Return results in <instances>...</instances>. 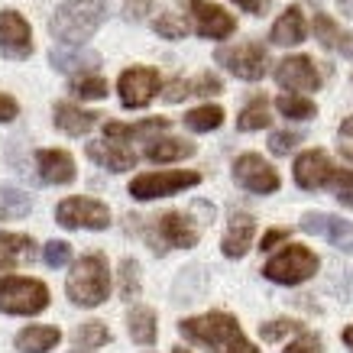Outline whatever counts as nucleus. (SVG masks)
Instances as JSON below:
<instances>
[{
  "label": "nucleus",
  "mask_w": 353,
  "mask_h": 353,
  "mask_svg": "<svg viewBox=\"0 0 353 353\" xmlns=\"http://www.w3.org/2000/svg\"><path fill=\"white\" fill-rule=\"evenodd\" d=\"M179 334L211 353H263L240 331V321L230 311H208L198 318H185L179 324Z\"/></svg>",
  "instance_id": "obj_1"
},
{
  "label": "nucleus",
  "mask_w": 353,
  "mask_h": 353,
  "mask_svg": "<svg viewBox=\"0 0 353 353\" xmlns=\"http://www.w3.org/2000/svg\"><path fill=\"white\" fill-rule=\"evenodd\" d=\"M108 0H65L59 3L49 20V30L59 43L81 46L97 32V26L108 20Z\"/></svg>",
  "instance_id": "obj_2"
},
{
  "label": "nucleus",
  "mask_w": 353,
  "mask_h": 353,
  "mask_svg": "<svg viewBox=\"0 0 353 353\" xmlns=\"http://www.w3.org/2000/svg\"><path fill=\"white\" fill-rule=\"evenodd\" d=\"M65 292L68 299L81 305V308H97L104 305L110 295V269L108 259L101 253H88L72 266L68 272V282H65Z\"/></svg>",
  "instance_id": "obj_3"
},
{
  "label": "nucleus",
  "mask_w": 353,
  "mask_h": 353,
  "mask_svg": "<svg viewBox=\"0 0 353 353\" xmlns=\"http://www.w3.org/2000/svg\"><path fill=\"white\" fill-rule=\"evenodd\" d=\"M318 269H321V259L314 256L308 246L289 243L285 250H279L276 256L266 259L263 276H266L269 282H276V285H301V282H308Z\"/></svg>",
  "instance_id": "obj_4"
},
{
  "label": "nucleus",
  "mask_w": 353,
  "mask_h": 353,
  "mask_svg": "<svg viewBox=\"0 0 353 353\" xmlns=\"http://www.w3.org/2000/svg\"><path fill=\"white\" fill-rule=\"evenodd\" d=\"M49 308V289L39 279H0V311L3 314H39Z\"/></svg>",
  "instance_id": "obj_5"
},
{
  "label": "nucleus",
  "mask_w": 353,
  "mask_h": 353,
  "mask_svg": "<svg viewBox=\"0 0 353 353\" xmlns=\"http://www.w3.org/2000/svg\"><path fill=\"white\" fill-rule=\"evenodd\" d=\"M201 182V175L192 169H172V172H146V175H137L130 182V194L137 201H156V198H169V194H179L185 188H194Z\"/></svg>",
  "instance_id": "obj_6"
},
{
  "label": "nucleus",
  "mask_w": 353,
  "mask_h": 353,
  "mask_svg": "<svg viewBox=\"0 0 353 353\" xmlns=\"http://www.w3.org/2000/svg\"><path fill=\"white\" fill-rule=\"evenodd\" d=\"M55 221H59L65 230H108L110 227V211H108V204L94 201V198L75 194V198L59 201V208H55Z\"/></svg>",
  "instance_id": "obj_7"
},
{
  "label": "nucleus",
  "mask_w": 353,
  "mask_h": 353,
  "mask_svg": "<svg viewBox=\"0 0 353 353\" xmlns=\"http://www.w3.org/2000/svg\"><path fill=\"white\" fill-rule=\"evenodd\" d=\"M214 62L221 68H227L230 75H236L240 81H259L269 72V55L259 43H240V46L217 49Z\"/></svg>",
  "instance_id": "obj_8"
},
{
  "label": "nucleus",
  "mask_w": 353,
  "mask_h": 353,
  "mask_svg": "<svg viewBox=\"0 0 353 353\" xmlns=\"http://www.w3.org/2000/svg\"><path fill=\"white\" fill-rule=\"evenodd\" d=\"M159 91H162V78H159L156 68H150V65H133V68H127V72L120 75V81H117L120 104L130 108V110L146 108Z\"/></svg>",
  "instance_id": "obj_9"
},
{
  "label": "nucleus",
  "mask_w": 353,
  "mask_h": 353,
  "mask_svg": "<svg viewBox=\"0 0 353 353\" xmlns=\"http://www.w3.org/2000/svg\"><path fill=\"white\" fill-rule=\"evenodd\" d=\"M234 182L240 188L253 194H276L279 192V172L269 165V159H263L259 152H243L234 162Z\"/></svg>",
  "instance_id": "obj_10"
},
{
  "label": "nucleus",
  "mask_w": 353,
  "mask_h": 353,
  "mask_svg": "<svg viewBox=\"0 0 353 353\" xmlns=\"http://www.w3.org/2000/svg\"><path fill=\"white\" fill-rule=\"evenodd\" d=\"M185 7H188V17H192V26L198 36H204V39H227V36H234L236 20L234 13H227L224 7H217L211 0H185Z\"/></svg>",
  "instance_id": "obj_11"
},
{
  "label": "nucleus",
  "mask_w": 353,
  "mask_h": 353,
  "mask_svg": "<svg viewBox=\"0 0 353 353\" xmlns=\"http://www.w3.org/2000/svg\"><path fill=\"white\" fill-rule=\"evenodd\" d=\"M32 52V30L17 10H0V55L3 59H30Z\"/></svg>",
  "instance_id": "obj_12"
},
{
  "label": "nucleus",
  "mask_w": 353,
  "mask_h": 353,
  "mask_svg": "<svg viewBox=\"0 0 353 353\" xmlns=\"http://www.w3.org/2000/svg\"><path fill=\"white\" fill-rule=\"evenodd\" d=\"M301 230L314 236H324L331 246H337L341 253H353V224L343 221L337 214H321V211H311L301 217Z\"/></svg>",
  "instance_id": "obj_13"
},
{
  "label": "nucleus",
  "mask_w": 353,
  "mask_h": 353,
  "mask_svg": "<svg viewBox=\"0 0 353 353\" xmlns=\"http://www.w3.org/2000/svg\"><path fill=\"white\" fill-rule=\"evenodd\" d=\"M276 81L282 88H289L295 94H308V91H318L324 85L318 65L311 62L308 55H292L276 68Z\"/></svg>",
  "instance_id": "obj_14"
},
{
  "label": "nucleus",
  "mask_w": 353,
  "mask_h": 353,
  "mask_svg": "<svg viewBox=\"0 0 353 353\" xmlns=\"http://www.w3.org/2000/svg\"><path fill=\"white\" fill-rule=\"evenodd\" d=\"M331 172H334V165H331V159H327V152L324 150L301 152L299 159H295V165H292L295 185L305 188V192H318V188H324L327 179H331Z\"/></svg>",
  "instance_id": "obj_15"
},
{
  "label": "nucleus",
  "mask_w": 353,
  "mask_h": 353,
  "mask_svg": "<svg viewBox=\"0 0 353 353\" xmlns=\"http://www.w3.org/2000/svg\"><path fill=\"white\" fill-rule=\"evenodd\" d=\"M85 152L94 165H101V169H108V172H130L137 165V152L130 150L127 143H117V139H108V137L91 139Z\"/></svg>",
  "instance_id": "obj_16"
},
{
  "label": "nucleus",
  "mask_w": 353,
  "mask_h": 353,
  "mask_svg": "<svg viewBox=\"0 0 353 353\" xmlns=\"http://www.w3.org/2000/svg\"><path fill=\"white\" fill-rule=\"evenodd\" d=\"M36 169H39V179L46 185H68L75 182V159H72V152L65 150H39L36 152Z\"/></svg>",
  "instance_id": "obj_17"
},
{
  "label": "nucleus",
  "mask_w": 353,
  "mask_h": 353,
  "mask_svg": "<svg viewBox=\"0 0 353 353\" xmlns=\"http://www.w3.org/2000/svg\"><path fill=\"white\" fill-rule=\"evenodd\" d=\"M156 227H159L162 243L175 246V250H192V246H198V240H201V230H198L185 214H179V211L162 214Z\"/></svg>",
  "instance_id": "obj_18"
},
{
  "label": "nucleus",
  "mask_w": 353,
  "mask_h": 353,
  "mask_svg": "<svg viewBox=\"0 0 353 353\" xmlns=\"http://www.w3.org/2000/svg\"><path fill=\"white\" fill-rule=\"evenodd\" d=\"M253 234H256V221L250 214H230V224L224 230V240H221V253L227 259H240L250 253V243H253Z\"/></svg>",
  "instance_id": "obj_19"
},
{
  "label": "nucleus",
  "mask_w": 353,
  "mask_h": 353,
  "mask_svg": "<svg viewBox=\"0 0 353 353\" xmlns=\"http://www.w3.org/2000/svg\"><path fill=\"white\" fill-rule=\"evenodd\" d=\"M52 120H55V130H62L65 137H85L88 130L97 123V114L78 108V104H68V101H55Z\"/></svg>",
  "instance_id": "obj_20"
},
{
  "label": "nucleus",
  "mask_w": 353,
  "mask_h": 353,
  "mask_svg": "<svg viewBox=\"0 0 353 353\" xmlns=\"http://www.w3.org/2000/svg\"><path fill=\"white\" fill-rule=\"evenodd\" d=\"M172 123L165 117H146L139 123H120V120H110L104 127V137L117 139V143H130V139H152L159 130H169Z\"/></svg>",
  "instance_id": "obj_21"
},
{
  "label": "nucleus",
  "mask_w": 353,
  "mask_h": 353,
  "mask_svg": "<svg viewBox=\"0 0 353 353\" xmlns=\"http://www.w3.org/2000/svg\"><path fill=\"white\" fill-rule=\"evenodd\" d=\"M314 36H318V43L324 49H331V52H341V55H353V36L343 26L327 17V13H318L314 17Z\"/></svg>",
  "instance_id": "obj_22"
},
{
  "label": "nucleus",
  "mask_w": 353,
  "mask_h": 353,
  "mask_svg": "<svg viewBox=\"0 0 353 353\" xmlns=\"http://www.w3.org/2000/svg\"><path fill=\"white\" fill-rule=\"evenodd\" d=\"M221 81L214 75H201V78H175L172 85L162 88V97L169 101V104H179L182 97L188 94H217L221 91Z\"/></svg>",
  "instance_id": "obj_23"
},
{
  "label": "nucleus",
  "mask_w": 353,
  "mask_h": 353,
  "mask_svg": "<svg viewBox=\"0 0 353 353\" xmlns=\"http://www.w3.org/2000/svg\"><path fill=\"white\" fill-rule=\"evenodd\" d=\"M59 341H62V331H59V327L32 324V327H23V331L17 334V350L20 353H49Z\"/></svg>",
  "instance_id": "obj_24"
},
{
  "label": "nucleus",
  "mask_w": 353,
  "mask_h": 353,
  "mask_svg": "<svg viewBox=\"0 0 353 353\" xmlns=\"http://www.w3.org/2000/svg\"><path fill=\"white\" fill-rule=\"evenodd\" d=\"M52 68L65 72V75H81V72H94L101 65V55L97 52H88V49H55L49 55Z\"/></svg>",
  "instance_id": "obj_25"
},
{
  "label": "nucleus",
  "mask_w": 353,
  "mask_h": 353,
  "mask_svg": "<svg viewBox=\"0 0 353 353\" xmlns=\"http://www.w3.org/2000/svg\"><path fill=\"white\" fill-rule=\"evenodd\" d=\"M305 36H308V26H305V17H301L299 7H289V10L276 20L272 32H269V39L276 46H299Z\"/></svg>",
  "instance_id": "obj_26"
},
{
  "label": "nucleus",
  "mask_w": 353,
  "mask_h": 353,
  "mask_svg": "<svg viewBox=\"0 0 353 353\" xmlns=\"http://www.w3.org/2000/svg\"><path fill=\"white\" fill-rule=\"evenodd\" d=\"M188 156H194V143H188V139L159 137L146 143V159L152 162H179V159H188Z\"/></svg>",
  "instance_id": "obj_27"
},
{
  "label": "nucleus",
  "mask_w": 353,
  "mask_h": 353,
  "mask_svg": "<svg viewBox=\"0 0 353 353\" xmlns=\"http://www.w3.org/2000/svg\"><path fill=\"white\" fill-rule=\"evenodd\" d=\"M127 327H130V337L139 343V347H152L156 343V311L146 308V305H137V308L127 314Z\"/></svg>",
  "instance_id": "obj_28"
},
{
  "label": "nucleus",
  "mask_w": 353,
  "mask_h": 353,
  "mask_svg": "<svg viewBox=\"0 0 353 353\" xmlns=\"http://www.w3.org/2000/svg\"><path fill=\"white\" fill-rule=\"evenodd\" d=\"M272 123V110H269V101L266 97H253L243 110H240V117H236V130L240 133H256V130H269Z\"/></svg>",
  "instance_id": "obj_29"
},
{
  "label": "nucleus",
  "mask_w": 353,
  "mask_h": 353,
  "mask_svg": "<svg viewBox=\"0 0 353 353\" xmlns=\"http://www.w3.org/2000/svg\"><path fill=\"white\" fill-rule=\"evenodd\" d=\"M221 123H224V108H217V104H198L185 114V127L194 133H211Z\"/></svg>",
  "instance_id": "obj_30"
},
{
  "label": "nucleus",
  "mask_w": 353,
  "mask_h": 353,
  "mask_svg": "<svg viewBox=\"0 0 353 353\" xmlns=\"http://www.w3.org/2000/svg\"><path fill=\"white\" fill-rule=\"evenodd\" d=\"M68 91L81 101H101V97H108V81L97 72H81V75H72Z\"/></svg>",
  "instance_id": "obj_31"
},
{
  "label": "nucleus",
  "mask_w": 353,
  "mask_h": 353,
  "mask_svg": "<svg viewBox=\"0 0 353 353\" xmlns=\"http://www.w3.org/2000/svg\"><path fill=\"white\" fill-rule=\"evenodd\" d=\"M30 208H32V201L26 192L13 188V185H3V188H0V217H26Z\"/></svg>",
  "instance_id": "obj_32"
},
{
  "label": "nucleus",
  "mask_w": 353,
  "mask_h": 353,
  "mask_svg": "<svg viewBox=\"0 0 353 353\" xmlns=\"http://www.w3.org/2000/svg\"><path fill=\"white\" fill-rule=\"evenodd\" d=\"M276 110L282 114V117H289V120H311L314 114H318V108H314L305 94H282V97H276Z\"/></svg>",
  "instance_id": "obj_33"
},
{
  "label": "nucleus",
  "mask_w": 353,
  "mask_h": 353,
  "mask_svg": "<svg viewBox=\"0 0 353 353\" xmlns=\"http://www.w3.org/2000/svg\"><path fill=\"white\" fill-rule=\"evenodd\" d=\"M324 188H331L343 208H353V172L350 169H334Z\"/></svg>",
  "instance_id": "obj_34"
},
{
  "label": "nucleus",
  "mask_w": 353,
  "mask_h": 353,
  "mask_svg": "<svg viewBox=\"0 0 353 353\" xmlns=\"http://www.w3.org/2000/svg\"><path fill=\"white\" fill-rule=\"evenodd\" d=\"M75 341L81 343V347H104V343L110 341V331L104 321H85L75 331Z\"/></svg>",
  "instance_id": "obj_35"
},
{
  "label": "nucleus",
  "mask_w": 353,
  "mask_h": 353,
  "mask_svg": "<svg viewBox=\"0 0 353 353\" xmlns=\"http://www.w3.org/2000/svg\"><path fill=\"white\" fill-rule=\"evenodd\" d=\"M139 295V263L137 259H123L120 263V299L133 301Z\"/></svg>",
  "instance_id": "obj_36"
},
{
  "label": "nucleus",
  "mask_w": 353,
  "mask_h": 353,
  "mask_svg": "<svg viewBox=\"0 0 353 353\" xmlns=\"http://www.w3.org/2000/svg\"><path fill=\"white\" fill-rule=\"evenodd\" d=\"M152 30L159 32L162 39H185L188 36V23L182 17H175V13H159L156 23H152Z\"/></svg>",
  "instance_id": "obj_37"
},
{
  "label": "nucleus",
  "mask_w": 353,
  "mask_h": 353,
  "mask_svg": "<svg viewBox=\"0 0 353 353\" xmlns=\"http://www.w3.org/2000/svg\"><path fill=\"white\" fill-rule=\"evenodd\" d=\"M301 130H276V133H269V152H276V156H289L295 146L301 143Z\"/></svg>",
  "instance_id": "obj_38"
},
{
  "label": "nucleus",
  "mask_w": 353,
  "mask_h": 353,
  "mask_svg": "<svg viewBox=\"0 0 353 353\" xmlns=\"http://www.w3.org/2000/svg\"><path fill=\"white\" fill-rule=\"evenodd\" d=\"M259 334H263V341L276 343V341H282L285 334H301V324L292 321V318H276V321L263 324V327H259Z\"/></svg>",
  "instance_id": "obj_39"
},
{
  "label": "nucleus",
  "mask_w": 353,
  "mask_h": 353,
  "mask_svg": "<svg viewBox=\"0 0 353 353\" xmlns=\"http://www.w3.org/2000/svg\"><path fill=\"white\" fill-rule=\"evenodd\" d=\"M72 259V246L65 243V240H49V243L43 246V263L49 269H59V266H65Z\"/></svg>",
  "instance_id": "obj_40"
},
{
  "label": "nucleus",
  "mask_w": 353,
  "mask_h": 353,
  "mask_svg": "<svg viewBox=\"0 0 353 353\" xmlns=\"http://www.w3.org/2000/svg\"><path fill=\"white\" fill-rule=\"evenodd\" d=\"M0 246H3V250H10L17 259L32 256V250H36L32 236H26V234H0Z\"/></svg>",
  "instance_id": "obj_41"
},
{
  "label": "nucleus",
  "mask_w": 353,
  "mask_h": 353,
  "mask_svg": "<svg viewBox=\"0 0 353 353\" xmlns=\"http://www.w3.org/2000/svg\"><path fill=\"white\" fill-rule=\"evenodd\" d=\"M282 353H324V343L318 334L301 331V334H295V341H292Z\"/></svg>",
  "instance_id": "obj_42"
},
{
  "label": "nucleus",
  "mask_w": 353,
  "mask_h": 353,
  "mask_svg": "<svg viewBox=\"0 0 353 353\" xmlns=\"http://www.w3.org/2000/svg\"><path fill=\"white\" fill-rule=\"evenodd\" d=\"M337 150H341V156L347 162H353V114L341 123V130H337Z\"/></svg>",
  "instance_id": "obj_43"
},
{
  "label": "nucleus",
  "mask_w": 353,
  "mask_h": 353,
  "mask_svg": "<svg viewBox=\"0 0 353 353\" xmlns=\"http://www.w3.org/2000/svg\"><path fill=\"white\" fill-rule=\"evenodd\" d=\"M150 10H152V0H123V20H130V23L146 20Z\"/></svg>",
  "instance_id": "obj_44"
},
{
  "label": "nucleus",
  "mask_w": 353,
  "mask_h": 353,
  "mask_svg": "<svg viewBox=\"0 0 353 353\" xmlns=\"http://www.w3.org/2000/svg\"><path fill=\"white\" fill-rule=\"evenodd\" d=\"M17 114H20V104H17V97L0 94V123H10V120H17Z\"/></svg>",
  "instance_id": "obj_45"
},
{
  "label": "nucleus",
  "mask_w": 353,
  "mask_h": 353,
  "mask_svg": "<svg viewBox=\"0 0 353 353\" xmlns=\"http://www.w3.org/2000/svg\"><path fill=\"white\" fill-rule=\"evenodd\" d=\"M285 236H289V230H282V227H272V230H269L266 236H263V243H259V250H272V246L276 243H282V240H285Z\"/></svg>",
  "instance_id": "obj_46"
},
{
  "label": "nucleus",
  "mask_w": 353,
  "mask_h": 353,
  "mask_svg": "<svg viewBox=\"0 0 353 353\" xmlns=\"http://www.w3.org/2000/svg\"><path fill=\"white\" fill-rule=\"evenodd\" d=\"M240 10H246V13H253V17H259V13H266V7H269V0H234Z\"/></svg>",
  "instance_id": "obj_47"
},
{
  "label": "nucleus",
  "mask_w": 353,
  "mask_h": 353,
  "mask_svg": "<svg viewBox=\"0 0 353 353\" xmlns=\"http://www.w3.org/2000/svg\"><path fill=\"white\" fill-rule=\"evenodd\" d=\"M17 263H20V259L13 256L10 250H3V246H0V272H10V269L17 266Z\"/></svg>",
  "instance_id": "obj_48"
},
{
  "label": "nucleus",
  "mask_w": 353,
  "mask_h": 353,
  "mask_svg": "<svg viewBox=\"0 0 353 353\" xmlns=\"http://www.w3.org/2000/svg\"><path fill=\"white\" fill-rule=\"evenodd\" d=\"M341 337H343V343H347V347H350V350H353V324H350V327H343V334H341Z\"/></svg>",
  "instance_id": "obj_49"
},
{
  "label": "nucleus",
  "mask_w": 353,
  "mask_h": 353,
  "mask_svg": "<svg viewBox=\"0 0 353 353\" xmlns=\"http://www.w3.org/2000/svg\"><path fill=\"white\" fill-rule=\"evenodd\" d=\"M172 353H192V350H185V347H175V350H172Z\"/></svg>",
  "instance_id": "obj_50"
},
{
  "label": "nucleus",
  "mask_w": 353,
  "mask_h": 353,
  "mask_svg": "<svg viewBox=\"0 0 353 353\" xmlns=\"http://www.w3.org/2000/svg\"><path fill=\"white\" fill-rule=\"evenodd\" d=\"M78 353H85V350H78Z\"/></svg>",
  "instance_id": "obj_51"
},
{
  "label": "nucleus",
  "mask_w": 353,
  "mask_h": 353,
  "mask_svg": "<svg viewBox=\"0 0 353 353\" xmlns=\"http://www.w3.org/2000/svg\"><path fill=\"white\" fill-rule=\"evenodd\" d=\"M311 3H314V0H311Z\"/></svg>",
  "instance_id": "obj_52"
}]
</instances>
